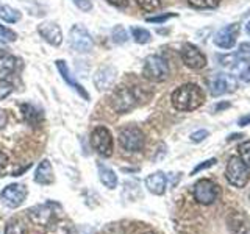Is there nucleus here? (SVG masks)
<instances>
[{"label": "nucleus", "mask_w": 250, "mask_h": 234, "mask_svg": "<svg viewBox=\"0 0 250 234\" xmlns=\"http://www.w3.org/2000/svg\"><path fill=\"white\" fill-rule=\"evenodd\" d=\"M246 30H247V33L250 35V22L247 23V27H246Z\"/></svg>", "instance_id": "44"}, {"label": "nucleus", "mask_w": 250, "mask_h": 234, "mask_svg": "<svg viewBox=\"0 0 250 234\" xmlns=\"http://www.w3.org/2000/svg\"><path fill=\"white\" fill-rule=\"evenodd\" d=\"M106 2L116 8H125L128 5V0H106Z\"/></svg>", "instance_id": "40"}, {"label": "nucleus", "mask_w": 250, "mask_h": 234, "mask_svg": "<svg viewBox=\"0 0 250 234\" xmlns=\"http://www.w3.org/2000/svg\"><path fill=\"white\" fill-rule=\"evenodd\" d=\"M239 152V158L241 161L246 164V166L250 169V140H246V142H242L238 148Z\"/></svg>", "instance_id": "30"}, {"label": "nucleus", "mask_w": 250, "mask_h": 234, "mask_svg": "<svg viewBox=\"0 0 250 234\" xmlns=\"http://www.w3.org/2000/svg\"><path fill=\"white\" fill-rule=\"evenodd\" d=\"M116 77H117V72L113 66H102L96 70V75H94L92 81L96 84V88L100 89V91H105L108 88H111L116 81Z\"/></svg>", "instance_id": "15"}, {"label": "nucleus", "mask_w": 250, "mask_h": 234, "mask_svg": "<svg viewBox=\"0 0 250 234\" xmlns=\"http://www.w3.org/2000/svg\"><path fill=\"white\" fill-rule=\"evenodd\" d=\"M119 144L128 153L141 152L146 145V136L135 125H128L119 130Z\"/></svg>", "instance_id": "5"}, {"label": "nucleus", "mask_w": 250, "mask_h": 234, "mask_svg": "<svg viewBox=\"0 0 250 234\" xmlns=\"http://www.w3.org/2000/svg\"><path fill=\"white\" fill-rule=\"evenodd\" d=\"M97 169H99V178L104 186H106L108 189H116L117 187V175L114 174L113 169H109L108 166L102 162H97Z\"/></svg>", "instance_id": "22"}, {"label": "nucleus", "mask_w": 250, "mask_h": 234, "mask_svg": "<svg viewBox=\"0 0 250 234\" xmlns=\"http://www.w3.org/2000/svg\"><path fill=\"white\" fill-rule=\"evenodd\" d=\"M0 6H2V5H0Z\"/></svg>", "instance_id": "47"}, {"label": "nucleus", "mask_w": 250, "mask_h": 234, "mask_svg": "<svg viewBox=\"0 0 250 234\" xmlns=\"http://www.w3.org/2000/svg\"><path fill=\"white\" fill-rule=\"evenodd\" d=\"M0 39H3L6 42H14L16 39H18V35H16V31H13L11 28H8L0 23Z\"/></svg>", "instance_id": "33"}, {"label": "nucleus", "mask_w": 250, "mask_h": 234, "mask_svg": "<svg viewBox=\"0 0 250 234\" xmlns=\"http://www.w3.org/2000/svg\"><path fill=\"white\" fill-rule=\"evenodd\" d=\"M131 36L135 39V42L138 44H147L152 41V35L150 31L146 30V28H141V27H131Z\"/></svg>", "instance_id": "25"}, {"label": "nucleus", "mask_w": 250, "mask_h": 234, "mask_svg": "<svg viewBox=\"0 0 250 234\" xmlns=\"http://www.w3.org/2000/svg\"><path fill=\"white\" fill-rule=\"evenodd\" d=\"M78 10H82L83 13H88L92 10V2L91 0H72Z\"/></svg>", "instance_id": "35"}, {"label": "nucleus", "mask_w": 250, "mask_h": 234, "mask_svg": "<svg viewBox=\"0 0 250 234\" xmlns=\"http://www.w3.org/2000/svg\"><path fill=\"white\" fill-rule=\"evenodd\" d=\"M166 186H167V178L163 172H155V174L146 178V187L155 195H163L166 192Z\"/></svg>", "instance_id": "18"}, {"label": "nucleus", "mask_w": 250, "mask_h": 234, "mask_svg": "<svg viewBox=\"0 0 250 234\" xmlns=\"http://www.w3.org/2000/svg\"><path fill=\"white\" fill-rule=\"evenodd\" d=\"M57 69H58V72H60L61 78L66 81L67 86H70V88H72V89L78 94V96L83 97L84 100H89V94H88V91H86V89L83 88V86L75 80L74 75L70 74V69H69L67 62H66L64 59H58V61H57Z\"/></svg>", "instance_id": "14"}, {"label": "nucleus", "mask_w": 250, "mask_h": 234, "mask_svg": "<svg viewBox=\"0 0 250 234\" xmlns=\"http://www.w3.org/2000/svg\"><path fill=\"white\" fill-rule=\"evenodd\" d=\"M91 145L100 156L109 158L113 155V136L111 131L105 127H97L91 135Z\"/></svg>", "instance_id": "10"}, {"label": "nucleus", "mask_w": 250, "mask_h": 234, "mask_svg": "<svg viewBox=\"0 0 250 234\" xmlns=\"http://www.w3.org/2000/svg\"><path fill=\"white\" fill-rule=\"evenodd\" d=\"M27 198V189L23 184L13 183L6 186L5 189L0 192V200L6 208H19Z\"/></svg>", "instance_id": "11"}, {"label": "nucleus", "mask_w": 250, "mask_h": 234, "mask_svg": "<svg viewBox=\"0 0 250 234\" xmlns=\"http://www.w3.org/2000/svg\"><path fill=\"white\" fill-rule=\"evenodd\" d=\"M138 6L146 13H153L161 6V0H136Z\"/></svg>", "instance_id": "28"}, {"label": "nucleus", "mask_w": 250, "mask_h": 234, "mask_svg": "<svg viewBox=\"0 0 250 234\" xmlns=\"http://www.w3.org/2000/svg\"><path fill=\"white\" fill-rule=\"evenodd\" d=\"M182 59L185 66L192 70H200L207 66V57L192 44H185L182 47Z\"/></svg>", "instance_id": "12"}, {"label": "nucleus", "mask_w": 250, "mask_h": 234, "mask_svg": "<svg viewBox=\"0 0 250 234\" xmlns=\"http://www.w3.org/2000/svg\"><path fill=\"white\" fill-rule=\"evenodd\" d=\"M170 74V69L167 61L164 59L160 55H150L144 61L143 67V75L153 83H161L164 80H167V77Z\"/></svg>", "instance_id": "3"}, {"label": "nucleus", "mask_w": 250, "mask_h": 234, "mask_svg": "<svg viewBox=\"0 0 250 234\" xmlns=\"http://www.w3.org/2000/svg\"><path fill=\"white\" fill-rule=\"evenodd\" d=\"M14 91V84L8 80H0V101L5 100L8 96H11Z\"/></svg>", "instance_id": "32"}, {"label": "nucleus", "mask_w": 250, "mask_h": 234, "mask_svg": "<svg viewBox=\"0 0 250 234\" xmlns=\"http://www.w3.org/2000/svg\"><path fill=\"white\" fill-rule=\"evenodd\" d=\"M241 80L246 81V83H250V66L241 72Z\"/></svg>", "instance_id": "41"}, {"label": "nucleus", "mask_w": 250, "mask_h": 234, "mask_svg": "<svg viewBox=\"0 0 250 234\" xmlns=\"http://www.w3.org/2000/svg\"><path fill=\"white\" fill-rule=\"evenodd\" d=\"M249 123H250V114H247V116L241 117V119H239V125H241V127H246V125H249Z\"/></svg>", "instance_id": "43"}, {"label": "nucleus", "mask_w": 250, "mask_h": 234, "mask_svg": "<svg viewBox=\"0 0 250 234\" xmlns=\"http://www.w3.org/2000/svg\"><path fill=\"white\" fill-rule=\"evenodd\" d=\"M188 3L195 10H213L219 5V0H188Z\"/></svg>", "instance_id": "27"}, {"label": "nucleus", "mask_w": 250, "mask_h": 234, "mask_svg": "<svg viewBox=\"0 0 250 234\" xmlns=\"http://www.w3.org/2000/svg\"><path fill=\"white\" fill-rule=\"evenodd\" d=\"M236 55H238L239 59H241L242 62H250V44H249V42L241 44Z\"/></svg>", "instance_id": "34"}, {"label": "nucleus", "mask_w": 250, "mask_h": 234, "mask_svg": "<svg viewBox=\"0 0 250 234\" xmlns=\"http://www.w3.org/2000/svg\"><path fill=\"white\" fill-rule=\"evenodd\" d=\"M225 178L231 186L239 187V189L247 186L250 179V172L246 164L241 161L239 156H231L229 159V164H227L225 169Z\"/></svg>", "instance_id": "4"}, {"label": "nucleus", "mask_w": 250, "mask_h": 234, "mask_svg": "<svg viewBox=\"0 0 250 234\" xmlns=\"http://www.w3.org/2000/svg\"><path fill=\"white\" fill-rule=\"evenodd\" d=\"M21 111H22V117L25 119L27 123H30L31 127L33 125H39L42 123V113L36 109L33 105H28V103H23L21 106Z\"/></svg>", "instance_id": "23"}, {"label": "nucleus", "mask_w": 250, "mask_h": 234, "mask_svg": "<svg viewBox=\"0 0 250 234\" xmlns=\"http://www.w3.org/2000/svg\"><path fill=\"white\" fill-rule=\"evenodd\" d=\"M239 35V25L238 23H230L224 28H221L214 36V44L224 50H230L236 44V38Z\"/></svg>", "instance_id": "13"}, {"label": "nucleus", "mask_w": 250, "mask_h": 234, "mask_svg": "<svg viewBox=\"0 0 250 234\" xmlns=\"http://www.w3.org/2000/svg\"><path fill=\"white\" fill-rule=\"evenodd\" d=\"M38 33L41 35L47 42L58 47L62 42V30L58 23L55 22H42L38 27Z\"/></svg>", "instance_id": "16"}, {"label": "nucleus", "mask_w": 250, "mask_h": 234, "mask_svg": "<svg viewBox=\"0 0 250 234\" xmlns=\"http://www.w3.org/2000/svg\"><path fill=\"white\" fill-rule=\"evenodd\" d=\"M170 101H172V106H174L177 111L189 113L203 105V101H205V94H203V91L197 84L186 83L172 92Z\"/></svg>", "instance_id": "1"}, {"label": "nucleus", "mask_w": 250, "mask_h": 234, "mask_svg": "<svg viewBox=\"0 0 250 234\" xmlns=\"http://www.w3.org/2000/svg\"><path fill=\"white\" fill-rule=\"evenodd\" d=\"M69 44L78 53H89L94 49V39L91 33L80 23H77V25L70 28Z\"/></svg>", "instance_id": "9"}, {"label": "nucleus", "mask_w": 250, "mask_h": 234, "mask_svg": "<svg viewBox=\"0 0 250 234\" xmlns=\"http://www.w3.org/2000/svg\"><path fill=\"white\" fill-rule=\"evenodd\" d=\"M5 234H28V231H27V226L23 225L19 218H13V220L8 222L5 228Z\"/></svg>", "instance_id": "26"}, {"label": "nucleus", "mask_w": 250, "mask_h": 234, "mask_svg": "<svg viewBox=\"0 0 250 234\" xmlns=\"http://www.w3.org/2000/svg\"><path fill=\"white\" fill-rule=\"evenodd\" d=\"M249 14H250V11H249Z\"/></svg>", "instance_id": "46"}, {"label": "nucleus", "mask_w": 250, "mask_h": 234, "mask_svg": "<svg viewBox=\"0 0 250 234\" xmlns=\"http://www.w3.org/2000/svg\"><path fill=\"white\" fill-rule=\"evenodd\" d=\"M221 195V187H219L213 179L203 178L194 186V198L203 206H209L219 198Z\"/></svg>", "instance_id": "7"}, {"label": "nucleus", "mask_w": 250, "mask_h": 234, "mask_svg": "<svg viewBox=\"0 0 250 234\" xmlns=\"http://www.w3.org/2000/svg\"><path fill=\"white\" fill-rule=\"evenodd\" d=\"M53 169L49 159H42L38 164V167L35 170V181L38 184H52L53 183Z\"/></svg>", "instance_id": "20"}, {"label": "nucleus", "mask_w": 250, "mask_h": 234, "mask_svg": "<svg viewBox=\"0 0 250 234\" xmlns=\"http://www.w3.org/2000/svg\"><path fill=\"white\" fill-rule=\"evenodd\" d=\"M219 61H221V66H224V67H236L239 62H242L236 53L225 55V57H224V55H221V57H219Z\"/></svg>", "instance_id": "29"}, {"label": "nucleus", "mask_w": 250, "mask_h": 234, "mask_svg": "<svg viewBox=\"0 0 250 234\" xmlns=\"http://www.w3.org/2000/svg\"><path fill=\"white\" fill-rule=\"evenodd\" d=\"M6 122H8V116H6V113L3 111V109H0V130L5 127Z\"/></svg>", "instance_id": "42"}, {"label": "nucleus", "mask_w": 250, "mask_h": 234, "mask_svg": "<svg viewBox=\"0 0 250 234\" xmlns=\"http://www.w3.org/2000/svg\"><path fill=\"white\" fill-rule=\"evenodd\" d=\"M238 88V80L230 74H214L208 78V89L213 97L231 94Z\"/></svg>", "instance_id": "8"}, {"label": "nucleus", "mask_w": 250, "mask_h": 234, "mask_svg": "<svg viewBox=\"0 0 250 234\" xmlns=\"http://www.w3.org/2000/svg\"><path fill=\"white\" fill-rule=\"evenodd\" d=\"M16 66H18V59L10 52L0 49V80H6L8 77L13 75Z\"/></svg>", "instance_id": "19"}, {"label": "nucleus", "mask_w": 250, "mask_h": 234, "mask_svg": "<svg viewBox=\"0 0 250 234\" xmlns=\"http://www.w3.org/2000/svg\"><path fill=\"white\" fill-rule=\"evenodd\" d=\"M249 198H250V195H249Z\"/></svg>", "instance_id": "45"}, {"label": "nucleus", "mask_w": 250, "mask_h": 234, "mask_svg": "<svg viewBox=\"0 0 250 234\" xmlns=\"http://www.w3.org/2000/svg\"><path fill=\"white\" fill-rule=\"evenodd\" d=\"M0 19L8 23H16L21 20V13L18 10H14L13 6L2 5L0 6Z\"/></svg>", "instance_id": "24"}, {"label": "nucleus", "mask_w": 250, "mask_h": 234, "mask_svg": "<svg viewBox=\"0 0 250 234\" xmlns=\"http://www.w3.org/2000/svg\"><path fill=\"white\" fill-rule=\"evenodd\" d=\"M169 18H174V14H164V16H155V18H147V22H152V23H161V22H166Z\"/></svg>", "instance_id": "38"}, {"label": "nucleus", "mask_w": 250, "mask_h": 234, "mask_svg": "<svg viewBox=\"0 0 250 234\" xmlns=\"http://www.w3.org/2000/svg\"><path fill=\"white\" fill-rule=\"evenodd\" d=\"M141 100L139 91L136 88L122 86L117 88L111 96V106L117 114H127L133 108H136Z\"/></svg>", "instance_id": "2"}, {"label": "nucleus", "mask_w": 250, "mask_h": 234, "mask_svg": "<svg viewBox=\"0 0 250 234\" xmlns=\"http://www.w3.org/2000/svg\"><path fill=\"white\" fill-rule=\"evenodd\" d=\"M111 36H113V41L116 44H124V42H127V39H128L127 31H125V28L122 25H116L113 28V35Z\"/></svg>", "instance_id": "31"}, {"label": "nucleus", "mask_w": 250, "mask_h": 234, "mask_svg": "<svg viewBox=\"0 0 250 234\" xmlns=\"http://www.w3.org/2000/svg\"><path fill=\"white\" fill-rule=\"evenodd\" d=\"M227 225L231 234H249V217L242 211H230L227 217Z\"/></svg>", "instance_id": "17"}, {"label": "nucleus", "mask_w": 250, "mask_h": 234, "mask_svg": "<svg viewBox=\"0 0 250 234\" xmlns=\"http://www.w3.org/2000/svg\"><path fill=\"white\" fill-rule=\"evenodd\" d=\"M208 137V131L207 130H199V131H194L191 135V140L192 142H202L203 139Z\"/></svg>", "instance_id": "36"}, {"label": "nucleus", "mask_w": 250, "mask_h": 234, "mask_svg": "<svg viewBox=\"0 0 250 234\" xmlns=\"http://www.w3.org/2000/svg\"><path fill=\"white\" fill-rule=\"evenodd\" d=\"M216 162H217V161L213 158V159H208V161H205V162L199 164V166L191 172V175H195V174H197V172H200V170H205V169H208V167H211V166H214Z\"/></svg>", "instance_id": "37"}, {"label": "nucleus", "mask_w": 250, "mask_h": 234, "mask_svg": "<svg viewBox=\"0 0 250 234\" xmlns=\"http://www.w3.org/2000/svg\"><path fill=\"white\" fill-rule=\"evenodd\" d=\"M45 234H77V230L72 222L57 218L50 225H47Z\"/></svg>", "instance_id": "21"}, {"label": "nucleus", "mask_w": 250, "mask_h": 234, "mask_svg": "<svg viewBox=\"0 0 250 234\" xmlns=\"http://www.w3.org/2000/svg\"><path fill=\"white\" fill-rule=\"evenodd\" d=\"M60 209H61V206L58 203L47 201V203H42V205H36L33 208H30L27 213H28L30 220L35 225L45 226V225H50L53 220H57Z\"/></svg>", "instance_id": "6"}, {"label": "nucleus", "mask_w": 250, "mask_h": 234, "mask_svg": "<svg viewBox=\"0 0 250 234\" xmlns=\"http://www.w3.org/2000/svg\"><path fill=\"white\" fill-rule=\"evenodd\" d=\"M8 167V156L0 150V174H3Z\"/></svg>", "instance_id": "39"}]
</instances>
